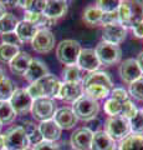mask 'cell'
<instances>
[{"label": "cell", "mask_w": 143, "mask_h": 150, "mask_svg": "<svg viewBox=\"0 0 143 150\" xmlns=\"http://www.w3.org/2000/svg\"><path fill=\"white\" fill-rule=\"evenodd\" d=\"M118 73H119L121 79L126 84H128V85L132 84L133 81L138 80V79H141L143 75L136 62V59H132V58L126 59L124 62H122V64L119 65Z\"/></svg>", "instance_id": "obj_12"}, {"label": "cell", "mask_w": 143, "mask_h": 150, "mask_svg": "<svg viewBox=\"0 0 143 150\" xmlns=\"http://www.w3.org/2000/svg\"><path fill=\"white\" fill-rule=\"evenodd\" d=\"M136 62H137V64H138V67H140V69H141V71H142V74H143V51H141L140 54H138V56H137V59H136Z\"/></svg>", "instance_id": "obj_43"}, {"label": "cell", "mask_w": 143, "mask_h": 150, "mask_svg": "<svg viewBox=\"0 0 143 150\" xmlns=\"http://www.w3.org/2000/svg\"><path fill=\"white\" fill-rule=\"evenodd\" d=\"M31 60H33V58L30 56L29 53H26V51H20V53L9 63V67H10V70L14 74L24 75L25 71L27 70V68H29Z\"/></svg>", "instance_id": "obj_22"}, {"label": "cell", "mask_w": 143, "mask_h": 150, "mask_svg": "<svg viewBox=\"0 0 143 150\" xmlns=\"http://www.w3.org/2000/svg\"><path fill=\"white\" fill-rule=\"evenodd\" d=\"M38 28L35 25H33L29 21H19L16 29H15V34L19 36V39L22 41V43H27V41H31L34 39L35 34L38 33Z\"/></svg>", "instance_id": "obj_23"}, {"label": "cell", "mask_w": 143, "mask_h": 150, "mask_svg": "<svg viewBox=\"0 0 143 150\" xmlns=\"http://www.w3.org/2000/svg\"><path fill=\"white\" fill-rule=\"evenodd\" d=\"M67 1L62 0H50L46 1V6L44 10V15L49 19L56 20V19L63 16L67 13Z\"/></svg>", "instance_id": "obj_20"}, {"label": "cell", "mask_w": 143, "mask_h": 150, "mask_svg": "<svg viewBox=\"0 0 143 150\" xmlns=\"http://www.w3.org/2000/svg\"><path fill=\"white\" fill-rule=\"evenodd\" d=\"M76 65L82 71L93 73L100 68V60L95 53V49H81Z\"/></svg>", "instance_id": "obj_15"}, {"label": "cell", "mask_w": 143, "mask_h": 150, "mask_svg": "<svg viewBox=\"0 0 143 150\" xmlns=\"http://www.w3.org/2000/svg\"><path fill=\"white\" fill-rule=\"evenodd\" d=\"M15 91V85L11 79L5 78L0 80V101H9Z\"/></svg>", "instance_id": "obj_32"}, {"label": "cell", "mask_w": 143, "mask_h": 150, "mask_svg": "<svg viewBox=\"0 0 143 150\" xmlns=\"http://www.w3.org/2000/svg\"><path fill=\"white\" fill-rule=\"evenodd\" d=\"M85 90V95L92 98L95 100H101V99H106V98L110 96V93L111 90L105 86H101V85H90V86H86L84 88Z\"/></svg>", "instance_id": "obj_28"}, {"label": "cell", "mask_w": 143, "mask_h": 150, "mask_svg": "<svg viewBox=\"0 0 143 150\" xmlns=\"http://www.w3.org/2000/svg\"><path fill=\"white\" fill-rule=\"evenodd\" d=\"M4 139V149L5 150H22L30 146L29 139L22 126H13L8 129L5 134H3Z\"/></svg>", "instance_id": "obj_6"}, {"label": "cell", "mask_w": 143, "mask_h": 150, "mask_svg": "<svg viewBox=\"0 0 143 150\" xmlns=\"http://www.w3.org/2000/svg\"><path fill=\"white\" fill-rule=\"evenodd\" d=\"M1 150H5V149H1Z\"/></svg>", "instance_id": "obj_51"}, {"label": "cell", "mask_w": 143, "mask_h": 150, "mask_svg": "<svg viewBox=\"0 0 143 150\" xmlns=\"http://www.w3.org/2000/svg\"><path fill=\"white\" fill-rule=\"evenodd\" d=\"M116 142L111 139L103 130H98L93 133L91 143V150H114Z\"/></svg>", "instance_id": "obj_21"}, {"label": "cell", "mask_w": 143, "mask_h": 150, "mask_svg": "<svg viewBox=\"0 0 143 150\" xmlns=\"http://www.w3.org/2000/svg\"><path fill=\"white\" fill-rule=\"evenodd\" d=\"M95 53L100 60V64H103L106 67L117 64L122 56V50L119 46L108 44L106 41H100L95 49Z\"/></svg>", "instance_id": "obj_7"}, {"label": "cell", "mask_w": 143, "mask_h": 150, "mask_svg": "<svg viewBox=\"0 0 143 150\" xmlns=\"http://www.w3.org/2000/svg\"><path fill=\"white\" fill-rule=\"evenodd\" d=\"M82 85L84 88L86 86H90V85H101V86H105L112 90L113 88V83L111 80L110 75L105 71H93V73H89L82 80Z\"/></svg>", "instance_id": "obj_19"}, {"label": "cell", "mask_w": 143, "mask_h": 150, "mask_svg": "<svg viewBox=\"0 0 143 150\" xmlns=\"http://www.w3.org/2000/svg\"><path fill=\"white\" fill-rule=\"evenodd\" d=\"M31 45L36 53H50L55 48V35L47 29H39L31 40Z\"/></svg>", "instance_id": "obj_10"}, {"label": "cell", "mask_w": 143, "mask_h": 150, "mask_svg": "<svg viewBox=\"0 0 143 150\" xmlns=\"http://www.w3.org/2000/svg\"><path fill=\"white\" fill-rule=\"evenodd\" d=\"M19 53H20L19 48L1 43L0 44V63L9 64Z\"/></svg>", "instance_id": "obj_31"}, {"label": "cell", "mask_w": 143, "mask_h": 150, "mask_svg": "<svg viewBox=\"0 0 143 150\" xmlns=\"http://www.w3.org/2000/svg\"><path fill=\"white\" fill-rule=\"evenodd\" d=\"M5 73H4V70L3 69H0V80H3V79H5Z\"/></svg>", "instance_id": "obj_47"}, {"label": "cell", "mask_w": 143, "mask_h": 150, "mask_svg": "<svg viewBox=\"0 0 143 150\" xmlns=\"http://www.w3.org/2000/svg\"><path fill=\"white\" fill-rule=\"evenodd\" d=\"M126 35H127V29L121 24L105 25L102 30V41L118 46L124 41Z\"/></svg>", "instance_id": "obj_13"}, {"label": "cell", "mask_w": 143, "mask_h": 150, "mask_svg": "<svg viewBox=\"0 0 143 150\" xmlns=\"http://www.w3.org/2000/svg\"><path fill=\"white\" fill-rule=\"evenodd\" d=\"M4 149V139H3V134H0V150Z\"/></svg>", "instance_id": "obj_46"}, {"label": "cell", "mask_w": 143, "mask_h": 150, "mask_svg": "<svg viewBox=\"0 0 143 150\" xmlns=\"http://www.w3.org/2000/svg\"><path fill=\"white\" fill-rule=\"evenodd\" d=\"M118 150H143V135L130 134L121 140Z\"/></svg>", "instance_id": "obj_24"}, {"label": "cell", "mask_w": 143, "mask_h": 150, "mask_svg": "<svg viewBox=\"0 0 143 150\" xmlns=\"http://www.w3.org/2000/svg\"><path fill=\"white\" fill-rule=\"evenodd\" d=\"M38 128H39L41 137H43V140H45V142L56 143L61 138V129L59 128V125L52 119L41 121L38 125Z\"/></svg>", "instance_id": "obj_18"}, {"label": "cell", "mask_w": 143, "mask_h": 150, "mask_svg": "<svg viewBox=\"0 0 143 150\" xmlns=\"http://www.w3.org/2000/svg\"><path fill=\"white\" fill-rule=\"evenodd\" d=\"M101 24H102L103 26L105 25H110V24H119L117 11L103 14V15H102V20H101Z\"/></svg>", "instance_id": "obj_40"}, {"label": "cell", "mask_w": 143, "mask_h": 150, "mask_svg": "<svg viewBox=\"0 0 143 150\" xmlns=\"http://www.w3.org/2000/svg\"><path fill=\"white\" fill-rule=\"evenodd\" d=\"M24 131L27 135V139H29V144H33V145H36L39 144L40 142H43V137H41L40 131H39V128L38 125H35L34 123H30V121H26L21 125Z\"/></svg>", "instance_id": "obj_29"}, {"label": "cell", "mask_w": 143, "mask_h": 150, "mask_svg": "<svg viewBox=\"0 0 143 150\" xmlns=\"http://www.w3.org/2000/svg\"><path fill=\"white\" fill-rule=\"evenodd\" d=\"M96 6H97L103 14L114 13V11L118 10L119 1H114V0H98V1L96 3Z\"/></svg>", "instance_id": "obj_36"}, {"label": "cell", "mask_w": 143, "mask_h": 150, "mask_svg": "<svg viewBox=\"0 0 143 150\" xmlns=\"http://www.w3.org/2000/svg\"><path fill=\"white\" fill-rule=\"evenodd\" d=\"M34 150H59V145L56 143H51V142H40L39 144L34 145Z\"/></svg>", "instance_id": "obj_41"}, {"label": "cell", "mask_w": 143, "mask_h": 150, "mask_svg": "<svg viewBox=\"0 0 143 150\" xmlns=\"http://www.w3.org/2000/svg\"><path fill=\"white\" fill-rule=\"evenodd\" d=\"M52 120L59 125V128L61 130L72 129L77 123V118L70 108H60V109H56Z\"/></svg>", "instance_id": "obj_17"}, {"label": "cell", "mask_w": 143, "mask_h": 150, "mask_svg": "<svg viewBox=\"0 0 143 150\" xmlns=\"http://www.w3.org/2000/svg\"><path fill=\"white\" fill-rule=\"evenodd\" d=\"M57 145H59V150H73V148L71 146V144H70V143L63 142V143L57 144Z\"/></svg>", "instance_id": "obj_44"}, {"label": "cell", "mask_w": 143, "mask_h": 150, "mask_svg": "<svg viewBox=\"0 0 143 150\" xmlns=\"http://www.w3.org/2000/svg\"><path fill=\"white\" fill-rule=\"evenodd\" d=\"M102 15L103 13L96 5H93V6H87L85 9L82 19L89 25H98L101 24V20H102Z\"/></svg>", "instance_id": "obj_26"}, {"label": "cell", "mask_w": 143, "mask_h": 150, "mask_svg": "<svg viewBox=\"0 0 143 150\" xmlns=\"http://www.w3.org/2000/svg\"><path fill=\"white\" fill-rule=\"evenodd\" d=\"M103 110L107 114L108 116H117V115H121V111H122V103H119L117 100L110 98L105 101V105H103Z\"/></svg>", "instance_id": "obj_33"}, {"label": "cell", "mask_w": 143, "mask_h": 150, "mask_svg": "<svg viewBox=\"0 0 143 150\" xmlns=\"http://www.w3.org/2000/svg\"><path fill=\"white\" fill-rule=\"evenodd\" d=\"M131 29L133 31V34H135V36L140 38V39H143V23H140V24L132 26Z\"/></svg>", "instance_id": "obj_42"}, {"label": "cell", "mask_w": 143, "mask_h": 150, "mask_svg": "<svg viewBox=\"0 0 143 150\" xmlns=\"http://www.w3.org/2000/svg\"><path fill=\"white\" fill-rule=\"evenodd\" d=\"M137 111H138V109H137L136 105L133 104V103H132L130 99L126 100L124 103H122V111H121V115L124 116L126 119L131 120L133 116L137 114Z\"/></svg>", "instance_id": "obj_37"}, {"label": "cell", "mask_w": 143, "mask_h": 150, "mask_svg": "<svg viewBox=\"0 0 143 150\" xmlns=\"http://www.w3.org/2000/svg\"><path fill=\"white\" fill-rule=\"evenodd\" d=\"M16 118V112L14 111L9 101H0V123L10 124Z\"/></svg>", "instance_id": "obj_30"}, {"label": "cell", "mask_w": 143, "mask_h": 150, "mask_svg": "<svg viewBox=\"0 0 143 150\" xmlns=\"http://www.w3.org/2000/svg\"><path fill=\"white\" fill-rule=\"evenodd\" d=\"M93 138V131L90 128H78L72 133L70 144L73 150H91V143Z\"/></svg>", "instance_id": "obj_11"}, {"label": "cell", "mask_w": 143, "mask_h": 150, "mask_svg": "<svg viewBox=\"0 0 143 150\" xmlns=\"http://www.w3.org/2000/svg\"><path fill=\"white\" fill-rule=\"evenodd\" d=\"M61 88V81L52 74H47L43 79L30 84L26 88V91L33 98V100L40 99V98H47V99H55L59 96V91Z\"/></svg>", "instance_id": "obj_1"}, {"label": "cell", "mask_w": 143, "mask_h": 150, "mask_svg": "<svg viewBox=\"0 0 143 150\" xmlns=\"http://www.w3.org/2000/svg\"><path fill=\"white\" fill-rule=\"evenodd\" d=\"M81 49L82 48L78 41L73 39H66L57 45L56 56L61 64L66 65V67H71V65H76Z\"/></svg>", "instance_id": "obj_5"}, {"label": "cell", "mask_w": 143, "mask_h": 150, "mask_svg": "<svg viewBox=\"0 0 143 150\" xmlns=\"http://www.w3.org/2000/svg\"><path fill=\"white\" fill-rule=\"evenodd\" d=\"M128 93L130 95L138 101H143V76L138 80L133 81L128 86Z\"/></svg>", "instance_id": "obj_35"}, {"label": "cell", "mask_w": 143, "mask_h": 150, "mask_svg": "<svg viewBox=\"0 0 143 150\" xmlns=\"http://www.w3.org/2000/svg\"><path fill=\"white\" fill-rule=\"evenodd\" d=\"M141 111H142V112H143V108H142V110H141Z\"/></svg>", "instance_id": "obj_50"}, {"label": "cell", "mask_w": 143, "mask_h": 150, "mask_svg": "<svg viewBox=\"0 0 143 150\" xmlns=\"http://www.w3.org/2000/svg\"><path fill=\"white\" fill-rule=\"evenodd\" d=\"M5 13H6V8L3 5V3H1V1H0V18H1Z\"/></svg>", "instance_id": "obj_45"}, {"label": "cell", "mask_w": 143, "mask_h": 150, "mask_svg": "<svg viewBox=\"0 0 143 150\" xmlns=\"http://www.w3.org/2000/svg\"><path fill=\"white\" fill-rule=\"evenodd\" d=\"M19 20L17 18L11 13H5L0 18V34H8V33L15 31Z\"/></svg>", "instance_id": "obj_25"}, {"label": "cell", "mask_w": 143, "mask_h": 150, "mask_svg": "<svg viewBox=\"0 0 143 150\" xmlns=\"http://www.w3.org/2000/svg\"><path fill=\"white\" fill-rule=\"evenodd\" d=\"M1 40H3L4 44H9V45L16 46V48H19V46H21V44H22V41L19 39V36L15 34V31L8 33V34H3Z\"/></svg>", "instance_id": "obj_38"}, {"label": "cell", "mask_w": 143, "mask_h": 150, "mask_svg": "<svg viewBox=\"0 0 143 150\" xmlns=\"http://www.w3.org/2000/svg\"><path fill=\"white\" fill-rule=\"evenodd\" d=\"M85 94L84 85L81 83H61V88L59 91V99L65 100L67 103H75Z\"/></svg>", "instance_id": "obj_14"}, {"label": "cell", "mask_w": 143, "mask_h": 150, "mask_svg": "<svg viewBox=\"0 0 143 150\" xmlns=\"http://www.w3.org/2000/svg\"><path fill=\"white\" fill-rule=\"evenodd\" d=\"M130 129L131 133L135 135H143V112L141 110L130 120Z\"/></svg>", "instance_id": "obj_34"}, {"label": "cell", "mask_w": 143, "mask_h": 150, "mask_svg": "<svg viewBox=\"0 0 143 150\" xmlns=\"http://www.w3.org/2000/svg\"><path fill=\"white\" fill-rule=\"evenodd\" d=\"M33 98L29 95V93L26 91V89H15V91L13 93V95L10 98V103L11 108L14 111L16 112V115H22V114H27L31 110V105H33Z\"/></svg>", "instance_id": "obj_9"}, {"label": "cell", "mask_w": 143, "mask_h": 150, "mask_svg": "<svg viewBox=\"0 0 143 150\" xmlns=\"http://www.w3.org/2000/svg\"><path fill=\"white\" fill-rule=\"evenodd\" d=\"M118 20L122 26L132 28L140 23H143V1L141 0H122L118 6Z\"/></svg>", "instance_id": "obj_2"}, {"label": "cell", "mask_w": 143, "mask_h": 150, "mask_svg": "<svg viewBox=\"0 0 143 150\" xmlns=\"http://www.w3.org/2000/svg\"><path fill=\"white\" fill-rule=\"evenodd\" d=\"M62 78H63V81H66V83H81L84 80L82 70L77 65L66 67L62 70Z\"/></svg>", "instance_id": "obj_27"}, {"label": "cell", "mask_w": 143, "mask_h": 150, "mask_svg": "<svg viewBox=\"0 0 143 150\" xmlns=\"http://www.w3.org/2000/svg\"><path fill=\"white\" fill-rule=\"evenodd\" d=\"M47 74H50V73H49V68L46 67V64L39 59H33L29 65V68H27V70L22 76L25 78V80L27 83L33 84L35 81L40 80V79H43Z\"/></svg>", "instance_id": "obj_16"}, {"label": "cell", "mask_w": 143, "mask_h": 150, "mask_svg": "<svg viewBox=\"0 0 143 150\" xmlns=\"http://www.w3.org/2000/svg\"><path fill=\"white\" fill-rule=\"evenodd\" d=\"M105 133L108 135L114 142L123 140L131 134L130 129V120L122 115L117 116H108L105 123Z\"/></svg>", "instance_id": "obj_4"}, {"label": "cell", "mask_w": 143, "mask_h": 150, "mask_svg": "<svg viewBox=\"0 0 143 150\" xmlns=\"http://www.w3.org/2000/svg\"><path fill=\"white\" fill-rule=\"evenodd\" d=\"M72 111L77 120L82 121H90L97 116L100 111V104L97 100L92 99L87 95H82L80 99L76 100L72 105Z\"/></svg>", "instance_id": "obj_3"}, {"label": "cell", "mask_w": 143, "mask_h": 150, "mask_svg": "<svg viewBox=\"0 0 143 150\" xmlns=\"http://www.w3.org/2000/svg\"><path fill=\"white\" fill-rule=\"evenodd\" d=\"M110 95L112 99L114 100H117L119 103H124L126 100H128V93L126 89H123V88H114L111 90L110 93Z\"/></svg>", "instance_id": "obj_39"}, {"label": "cell", "mask_w": 143, "mask_h": 150, "mask_svg": "<svg viewBox=\"0 0 143 150\" xmlns=\"http://www.w3.org/2000/svg\"><path fill=\"white\" fill-rule=\"evenodd\" d=\"M1 126H3V125H1V123H0V130H1Z\"/></svg>", "instance_id": "obj_49"}, {"label": "cell", "mask_w": 143, "mask_h": 150, "mask_svg": "<svg viewBox=\"0 0 143 150\" xmlns=\"http://www.w3.org/2000/svg\"><path fill=\"white\" fill-rule=\"evenodd\" d=\"M22 150H34L33 148H31V146H27V148H25V149H22Z\"/></svg>", "instance_id": "obj_48"}, {"label": "cell", "mask_w": 143, "mask_h": 150, "mask_svg": "<svg viewBox=\"0 0 143 150\" xmlns=\"http://www.w3.org/2000/svg\"><path fill=\"white\" fill-rule=\"evenodd\" d=\"M31 114L35 118V120L46 121L51 120L56 111V105L52 99H47V98H40V99H35L31 105Z\"/></svg>", "instance_id": "obj_8"}]
</instances>
